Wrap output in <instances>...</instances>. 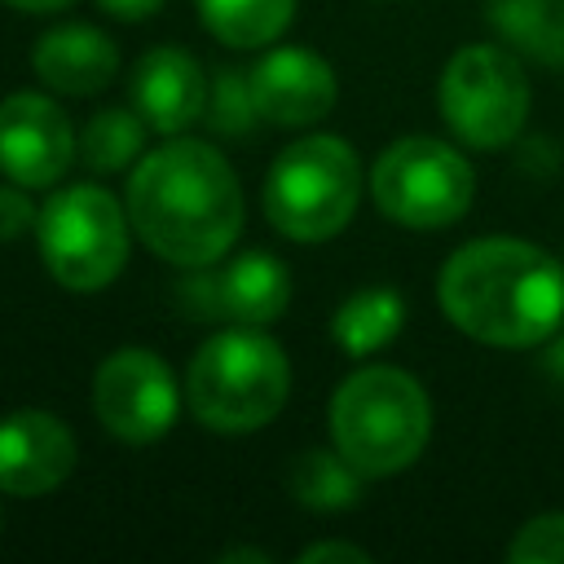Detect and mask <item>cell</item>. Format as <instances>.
Wrapping results in <instances>:
<instances>
[{
	"label": "cell",
	"mask_w": 564,
	"mask_h": 564,
	"mask_svg": "<svg viewBox=\"0 0 564 564\" xmlns=\"http://www.w3.org/2000/svg\"><path fill=\"white\" fill-rule=\"evenodd\" d=\"M291 392V361L278 339L256 326H234L212 335L185 375L189 410L212 432H256L264 427Z\"/></svg>",
	"instance_id": "277c9868"
},
{
	"label": "cell",
	"mask_w": 564,
	"mask_h": 564,
	"mask_svg": "<svg viewBox=\"0 0 564 564\" xmlns=\"http://www.w3.org/2000/svg\"><path fill=\"white\" fill-rule=\"evenodd\" d=\"M251 97L264 123L282 128H304L330 115L339 84L326 57L313 48H273L251 66Z\"/></svg>",
	"instance_id": "7c38bea8"
},
{
	"label": "cell",
	"mask_w": 564,
	"mask_h": 564,
	"mask_svg": "<svg viewBox=\"0 0 564 564\" xmlns=\"http://www.w3.org/2000/svg\"><path fill=\"white\" fill-rule=\"evenodd\" d=\"M375 207L405 229H445L467 216L476 198L471 163L441 137L392 141L370 172Z\"/></svg>",
	"instance_id": "ba28073f"
},
{
	"label": "cell",
	"mask_w": 564,
	"mask_h": 564,
	"mask_svg": "<svg viewBox=\"0 0 564 564\" xmlns=\"http://www.w3.org/2000/svg\"><path fill=\"white\" fill-rule=\"evenodd\" d=\"M132 110L145 119V128L163 132V137H176L185 132L189 123H198L207 115V75L203 66L185 53V48H150L137 66H132Z\"/></svg>",
	"instance_id": "4fadbf2b"
},
{
	"label": "cell",
	"mask_w": 564,
	"mask_h": 564,
	"mask_svg": "<svg viewBox=\"0 0 564 564\" xmlns=\"http://www.w3.org/2000/svg\"><path fill=\"white\" fill-rule=\"evenodd\" d=\"M31 66L48 88L70 93V97H88L115 79L119 48L97 26L70 22V26H53L40 35V44L31 48Z\"/></svg>",
	"instance_id": "5bb4252c"
},
{
	"label": "cell",
	"mask_w": 564,
	"mask_h": 564,
	"mask_svg": "<svg viewBox=\"0 0 564 564\" xmlns=\"http://www.w3.org/2000/svg\"><path fill=\"white\" fill-rule=\"evenodd\" d=\"M207 101H212V106H207L212 123H216L220 132H229V137L251 132L256 123H264V119H260V110H256V97H251V70L242 75V70L225 66V70L212 79Z\"/></svg>",
	"instance_id": "44dd1931"
},
{
	"label": "cell",
	"mask_w": 564,
	"mask_h": 564,
	"mask_svg": "<svg viewBox=\"0 0 564 564\" xmlns=\"http://www.w3.org/2000/svg\"><path fill=\"white\" fill-rule=\"evenodd\" d=\"M128 207L101 185H66L40 207V256L66 291H101L128 264Z\"/></svg>",
	"instance_id": "8992f818"
},
{
	"label": "cell",
	"mask_w": 564,
	"mask_h": 564,
	"mask_svg": "<svg viewBox=\"0 0 564 564\" xmlns=\"http://www.w3.org/2000/svg\"><path fill=\"white\" fill-rule=\"evenodd\" d=\"M511 564H564V511H542L507 542Z\"/></svg>",
	"instance_id": "7402d4cb"
},
{
	"label": "cell",
	"mask_w": 564,
	"mask_h": 564,
	"mask_svg": "<svg viewBox=\"0 0 564 564\" xmlns=\"http://www.w3.org/2000/svg\"><path fill=\"white\" fill-rule=\"evenodd\" d=\"M40 225L35 203L26 198V185H0V242H18L22 234H31Z\"/></svg>",
	"instance_id": "603a6c76"
},
{
	"label": "cell",
	"mask_w": 564,
	"mask_h": 564,
	"mask_svg": "<svg viewBox=\"0 0 564 564\" xmlns=\"http://www.w3.org/2000/svg\"><path fill=\"white\" fill-rule=\"evenodd\" d=\"M432 436V401L401 366H361L330 397V441L370 480L405 471Z\"/></svg>",
	"instance_id": "3957f363"
},
{
	"label": "cell",
	"mask_w": 564,
	"mask_h": 564,
	"mask_svg": "<svg viewBox=\"0 0 564 564\" xmlns=\"http://www.w3.org/2000/svg\"><path fill=\"white\" fill-rule=\"evenodd\" d=\"M198 18L216 40L234 48H260L291 26L295 0H198Z\"/></svg>",
	"instance_id": "d6986e66"
},
{
	"label": "cell",
	"mask_w": 564,
	"mask_h": 564,
	"mask_svg": "<svg viewBox=\"0 0 564 564\" xmlns=\"http://www.w3.org/2000/svg\"><path fill=\"white\" fill-rule=\"evenodd\" d=\"M110 18H123V22H137V18H150L163 9V0H97Z\"/></svg>",
	"instance_id": "d4e9b609"
},
{
	"label": "cell",
	"mask_w": 564,
	"mask_h": 564,
	"mask_svg": "<svg viewBox=\"0 0 564 564\" xmlns=\"http://www.w3.org/2000/svg\"><path fill=\"white\" fill-rule=\"evenodd\" d=\"M216 295H220V317L242 326H264L286 313L291 273L269 251H247L225 273H216Z\"/></svg>",
	"instance_id": "9a60e30c"
},
{
	"label": "cell",
	"mask_w": 564,
	"mask_h": 564,
	"mask_svg": "<svg viewBox=\"0 0 564 564\" xmlns=\"http://www.w3.org/2000/svg\"><path fill=\"white\" fill-rule=\"evenodd\" d=\"M489 22L524 57L564 66V0H489Z\"/></svg>",
	"instance_id": "e0dca14e"
},
{
	"label": "cell",
	"mask_w": 564,
	"mask_h": 564,
	"mask_svg": "<svg viewBox=\"0 0 564 564\" xmlns=\"http://www.w3.org/2000/svg\"><path fill=\"white\" fill-rule=\"evenodd\" d=\"M0 529H4V511H0Z\"/></svg>",
	"instance_id": "f1b7e54d"
},
{
	"label": "cell",
	"mask_w": 564,
	"mask_h": 564,
	"mask_svg": "<svg viewBox=\"0 0 564 564\" xmlns=\"http://www.w3.org/2000/svg\"><path fill=\"white\" fill-rule=\"evenodd\" d=\"M436 300L476 344L538 348L564 322V264L529 238H471L441 264Z\"/></svg>",
	"instance_id": "6da1fadb"
},
{
	"label": "cell",
	"mask_w": 564,
	"mask_h": 564,
	"mask_svg": "<svg viewBox=\"0 0 564 564\" xmlns=\"http://www.w3.org/2000/svg\"><path fill=\"white\" fill-rule=\"evenodd\" d=\"M326 560H348V564H370V551L352 542H313L300 551V564H326Z\"/></svg>",
	"instance_id": "cb8c5ba5"
},
{
	"label": "cell",
	"mask_w": 564,
	"mask_h": 564,
	"mask_svg": "<svg viewBox=\"0 0 564 564\" xmlns=\"http://www.w3.org/2000/svg\"><path fill=\"white\" fill-rule=\"evenodd\" d=\"M4 4H13L22 13H53V9H66L70 0H4Z\"/></svg>",
	"instance_id": "484cf974"
},
{
	"label": "cell",
	"mask_w": 564,
	"mask_h": 564,
	"mask_svg": "<svg viewBox=\"0 0 564 564\" xmlns=\"http://www.w3.org/2000/svg\"><path fill=\"white\" fill-rule=\"evenodd\" d=\"M361 476L339 449H304L291 463V494L308 511H348L361 502Z\"/></svg>",
	"instance_id": "ac0fdd59"
},
{
	"label": "cell",
	"mask_w": 564,
	"mask_h": 564,
	"mask_svg": "<svg viewBox=\"0 0 564 564\" xmlns=\"http://www.w3.org/2000/svg\"><path fill=\"white\" fill-rule=\"evenodd\" d=\"M401 326H405V300L392 286H366L348 295L330 317V335L348 357L379 352L401 335Z\"/></svg>",
	"instance_id": "2e32d148"
},
{
	"label": "cell",
	"mask_w": 564,
	"mask_h": 564,
	"mask_svg": "<svg viewBox=\"0 0 564 564\" xmlns=\"http://www.w3.org/2000/svg\"><path fill=\"white\" fill-rule=\"evenodd\" d=\"M79 141L66 110L44 93H9L0 101V172L26 189L57 185Z\"/></svg>",
	"instance_id": "30bf717a"
},
{
	"label": "cell",
	"mask_w": 564,
	"mask_h": 564,
	"mask_svg": "<svg viewBox=\"0 0 564 564\" xmlns=\"http://www.w3.org/2000/svg\"><path fill=\"white\" fill-rule=\"evenodd\" d=\"M128 220L159 260L203 269L238 242L242 189L216 145L176 137L128 176Z\"/></svg>",
	"instance_id": "7a4b0ae2"
},
{
	"label": "cell",
	"mask_w": 564,
	"mask_h": 564,
	"mask_svg": "<svg viewBox=\"0 0 564 564\" xmlns=\"http://www.w3.org/2000/svg\"><path fill=\"white\" fill-rule=\"evenodd\" d=\"M75 471V436L48 410H13L0 419V494L40 498Z\"/></svg>",
	"instance_id": "8fae6325"
},
{
	"label": "cell",
	"mask_w": 564,
	"mask_h": 564,
	"mask_svg": "<svg viewBox=\"0 0 564 564\" xmlns=\"http://www.w3.org/2000/svg\"><path fill=\"white\" fill-rule=\"evenodd\" d=\"M141 137H145V119L137 110L110 106V110H97L79 132V154L93 172H119L141 154Z\"/></svg>",
	"instance_id": "ffe728a7"
},
{
	"label": "cell",
	"mask_w": 564,
	"mask_h": 564,
	"mask_svg": "<svg viewBox=\"0 0 564 564\" xmlns=\"http://www.w3.org/2000/svg\"><path fill=\"white\" fill-rule=\"evenodd\" d=\"M361 198V159L344 137L317 132L291 141L264 176V216L282 238H335Z\"/></svg>",
	"instance_id": "5b68a950"
},
{
	"label": "cell",
	"mask_w": 564,
	"mask_h": 564,
	"mask_svg": "<svg viewBox=\"0 0 564 564\" xmlns=\"http://www.w3.org/2000/svg\"><path fill=\"white\" fill-rule=\"evenodd\" d=\"M546 370H551L555 379H564V339H560V344L546 352Z\"/></svg>",
	"instance_id": "4316f807"
},
{
	"label": "cell",
	"mask_w": 564,
	"mask_h": 564,
	"mask_svg": "<svg viewBox=\"0 0 564 564\" xmlns=\"http://www.w3.org/2000/svg\"><path fill=\"white\" fill-rule=\"evenodd\" d=\"M220 560H256V564H264L269 555H264V551H251V546H238V551H225Z\"/></svg>",
	"instance_id": "83f0119b"
},
{
	"label": "cell",
	"mask_w": 564,
	"mask_h": 564,
	"mask_svg": "<svg viewBox=\"0 0 564 564\" xmlns=\"http://www.w3.org/2000/svg\"><path fill=\"white\" fill-rule=\"evenodd\" d=\"M176 379L150 348H119L93 375V410L101 427L128 445H150L176 423Z\"/></svg>",
	"instance_id": "9c48e42d"
},
{
	"label": "cell",
	"mask_w": 564,
	"mask_h": 564,
	"mask_svg": "<svg viewBox=\"0 0 564 564\" xmlns=\"http://www.w3.org/2000/svg\"><path fill=\"white\" fill-rule=\"evenodd\" d=\"M445 128L471 150H502L529 119V75L502 44L458 48L436 84Z\"/></svg>",
	"instance_id": "52a82bcc"
}]
</instances>
